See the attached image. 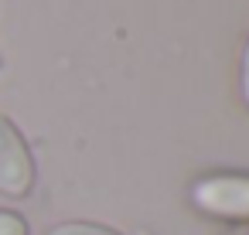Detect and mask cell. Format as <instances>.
<instances>
[{
    "instance_id": "8992f818",
    "label": "cell",
    "mask_w": 249,
    "mask_h": 235,
    "mask_svg": "<svg viewBox=\"0 0 249 235\" xmlns=\"http://www.w3.org/2000/svg\"><path fill=\"white\" fill-rule=\"evenodd\" d=\"M0 68H4V55H0Z\"/></svg>"
},
{
    "instance_id": "3957f363",
    "label": "cell",
    "mask_w": 249,
    "mask_h": 235,
    "mask_svg": "<svg viewBox=\"0 0 249 235\" xmlns=\"http://www.w3.org/2000/svg\"><path fill=\"white\" fill-rule=\"evenodd\" d=\"M45 235H123V232H116L103 221H58Z\"/></svg>"
},
{
    "instance_id": "5b68a950",
    "label": "cell",
    "mask_w": 249,
    "mask_h": 235,
    "mask_svg": "<svg viewBox=\"0 0 249 235\" xmlns=\"http://www.w3.org/2000/svg\"><path fill=\"white\" fill-rule=\"evenodd\" d=\"M239 99H242V109L249 113V34L239 51Z\"/></svg>"
},
{
    "instance_id": "6da1fadb",
    "label": "cell",
    "mask_w": 249,
    "mask_h": 235,
    "mask_svg": "<svg viewBox=\"0 0 249 235\" xmlns=\"http://www.w3.org/2000/svg\"><path fill=\"white\" fill-rule=\"evenodd\" d=\"M188 204L218 225H249V170H208L188 184Z\"/></svg>"
},
{
    "instance_id": "277c9868",
    "label": "cell",
    "mask_w": 249,
    "mask_h": 235,
    "mask_svg": "<svg viewBox=\"0 0 249 235\" xmlns=\"http://www.w3.org/2000/svg\"><path fill=\"white\" fill-rule=\"evenodd\" d=\"M0 235H31V225L21 211L14 208H0Z\"/></svg>"
},
{
    "instance_id": "7a4b0ae2",
    "label": "cell",
    "mask_w": 249,
    "mask_h": 235,
    "mask_svg": "<svg viewBox=\"0 0 249 235\" xmlns=\"http://www.w3.org/2000/svg\"><path fill=\"white\" fill-rule=\"evenodd\" d=\"M35 181H38V164L24 133L11 116L0 113V194L21 201L35 191Z\"/></svg>"
}]
</instances>
